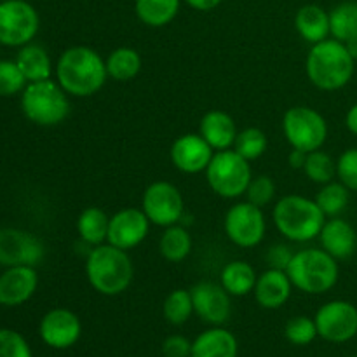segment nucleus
<instances>
[{
    "label": "nucleus",
    "instance_id": "obj_1",
    "mask_svg": "<svg viewBox=\"0 0 357 357\" xmlns=\"http://www.w3.org/2000/svg\"><path fill=\"white\" fill-rule=\"evenodd\" d=\"M56 82L68 96L89 98L105 86L108 79L105 59L87 45H73L61 52L56 63Z\"/></svg>",
    "mask_w": 357,
    "mask_h": 357
},
{
    "label": "nucleus",
    "instance_id": "obj_2",
    "mask_svg": "<svg viewBox=\"0 0 357 357\" xmlns=\"http://www.w3.org/2000/svg\"><path fill=\"white\" fill-rule=\"evenodd\" d=\"M354 63L344 42L326 38L312 45L305 59V72L310 82L321 91H338L351 82Z\"/></svg>",
    "mask_w": 357,
    "mask_h": 357
},
{
    "label": "nucleus",
    "instance_id": "obj_3",
    "mask_svg": "<svg viewBox=\"0 0 357 357\" xmlns=\"http://www.w3.org/2000/svg\"><path fill=\"white\" fill-rule=\"evenodd\" d=\"M86 275L93 289L100 295L117 296L131 286L135 267L128 251L112 244H100L89 251Z\"/></svg>",
    "mask_w": 357,
    "mask_h": 357
},
{
    "label": "nucleus",
    "instance_id": "obj_4",
    "mask_svg": "<svg viewBox=\"0 0 357 357\" xmlns=\"http://www.w3.org/2000/svg\"><path fill=\"white\" fill-rule=\"evenodd\" d=\"M272 220L279 234L288 241L309 243L319 237L326 215L321 211L314 199L291 194L279 199L272 211Z\"/></svg>",
    "mask_w": 357,
    "mask_h": 357
},
{
    "label": "nucleus",
    "instance_id": "obj_5",
    "mask_svg": "<svg viewBox=\"0 0 357 357\" xmlns=\"http://www.w3.org/2000/svg\"><path fill=\"white\" fill-rule=\"evenodd\" d=\"M286 274L291 279L293 288L309 295H323L338 282L340 268L338 261L323 248H307L293 255Z\"/></svg>",
    "mask_w": 357,
    "mask_h": 357
},
{
    "label": "nucleus",
    "instance_id": "obj_6",
    "mask_svg": "<svg viewBox=\"0 0 357 357\" xmlns=\"http://www.w3.org/2000/svg\"><path fill=\"white\" fill-rule=\"evenodd\" d=\"M21 110L24 117L37 126L52 128L68 117L70 100L61 86L54 80L28 82L21 93Z\"/></svg>",
    "mask_w": 357,
    "mask_h": 357
},
{
    "label": "nucleus",
    "instance_id": "obj_7",
    "mask_svg": "<svg viewBox=\"0 0 357 357\" xmlns=\"http://www.w3.org/2000/svg\"><path fill=\"white\" fill-rule=\"evenodd\" d=\"M204 173L209 188L223 199L244 195L253 180L250 160L241 157L234 149L215 152Z\"/></svg>",
    "mask_w": 357,
    "mask_h": 357
},
{
    "label": "nucleus",
    "instance_id": "obj_8",
    "mask_svg": "<svg viewBox=\"0 0 357 357\" xmlns=\"http://www.w3.org/2000/svg\"><path fill=\"white\" fill-rule=\"evenodd\" d=\"M282 132L291 149L314 152L328 138L326 119L310 107H291L282 117Z\"/></svg>",
    "mask_w": 357,
    "mask_h": 357
},
{
    "label": "nucleus",
    "instance_id": "obj_9",
    "mask_svg": "<svg viewBox=\"0 0 357 357\" xmlns=\"http://www.w3.org/2000/svg\"><path fill=\"white\" fill-rule=\"evenodd\" d=\"M40 28L35 7L24 0H6L0 3V44L23 47L30 44Z\"/></svg>",
    "mask_w": 357,
    "mask_h": 357
},
{
    "label": "nucleus",
    "instance_id": "obj_10",
    "mask_svg": "<svg viewBox=\"0 0 357 357\" xmlns=\"http://www.w3.org/2000/svg\"><path fill=\"white\" fill-rule=\"evenodd\" d=\"M142 209L152 225L171 227L180 223L185 213V201L178 187L169 181H153L143 192Z\"/></svg>",
    "mask_w": 357,
    "mask_h": 357
},
{
    "label": "nucleus",
    "instance_id": "obj_11",
    "mask_svg": "<svg viewBox=\"0 0 357 357\" xmlns=\"http://www.w3.org/2000/svg\"><path fill=\"white\" fill-rule=\"evenodd\" d=\"M225 234L236 246L255 248L264 241L267 222L264 209L251 202H237L225 215Z\"/></svg>",
    "mask_w": 357,
    "mask_h": 357
},
{
    "label": "nucleus",
    "instance_id": "obj_12",
    "mask_svg": "<svg viewBox=\"0 0 357 357\" xmlns=\"http://www.w3.org/2000/svg\"><path fill=\"white\" fill-rule=\"evenodd\" d=\"M317 335L333 344H344L357 335V309L351 302L333 300L317 310Z\"/></svg>",
    "mask_w": 357,
    "mask_h": 357
},
{
    "label": "nucleus",
    "instance_id": "obj_13",
    "mask_svg": "<svg viewBox=\"0 0 357 357\" xmlns=\"http://www.w3.org/2000/svg\"><path fill=\"white\" fill-rule=\"evenodd\" d=\"M44 253V244L33 234L20 229H0V265L3 267H37Z\"/></svg>",
    "mask_w": 357,
    "mask_h": 357
},
{
    "label": "nucleus",
    "instance_id": "obj_14",
    "mask_svg": "<svg viewBox=\"0 0 357 357\" xmlns=\"http://www.w3.org/2000/svg\"><path fill=\"white\" fill-rule=\"evenodd\" d=\"M150 220L138 208H124L110 216L107 243L124 251L135 250L149 236Z\"/></svg>",
    "mask_w": 357,
    "mask_h": 357
},
{
    "label": "nucleus",
    "instance_id": "obj_15",
    "mask_svg": "<svg viewBox=\"0 0 357 357\" xmlns=\"http://www.w3.org/2000/svg\"><path fill=\"white\" fill-rule=\"evenodd\" d=\"M194 312L204 323L223 324L230 317V295L222 284L211 281H201L190 288Z\"/></svg>",
    "mask_w": 357,
    "mask_h": 357
},
{
    "label": "nucleus",
    "instance_id": "obj_16",
    "mask_svg": "<svg viewBox=\"0 0 357 357\" xmlns=\"http://www.w3.org/2000/svg\"><path fill=\"white\" fill-rule=\"evenodd\" d=\"M215 150L201 135L187 132L173 142L169 150V157L173 166L178 171L187 174H197L206 171L211 162Z\"/></svg>",
    "mask_w": 357,
    "mask_h": 357
},
{
    "label": "nucleus",
    "instance_id": "obj_17",
    "mask_svg": "<svg viewBox=\"0 0 357 357\" xmlns=\"http://www.w3.org/2000/svg\"><path fill=\"white\" fill-rule=\"evenodd\" d=\"M40 338L52 349H68L80 338L82 324L77 314L68 309H52L42 317L38 326Z\"/></svg>",
    "mask_w": 357,
    "mask_h": 357
},
{
    "label": "nucleus",
    "instance_id": "obj_18",
    "mask_svg": "<svg viewBox=\"0 0 357 357\" xmlns=\"http://www.w3.org/2000/svg\"><path fill=\"white\" fill-rule=\"evenodd\" d=\"M38 286V275L35 267H7L0 274V305L17 307L33 296Z\"/></svg>",
    "mask_w": 357,
    "mask_h": 357
},
{
    "label": "nucleus",
    "instance_id": "obj_19",
    "mask_svg": "<svg viewBox=\"0 0 357 357\" xmlns=\"http://www.w3.org/2000/svg\"><path fill=\"white\" fill-rule=\"evenodd\" d=\"M319 241L321 248L330 253L335 260H347L354 255L357 248V234L354 227L338 216L324 222Z\"/></svg>",
    "mask_w": 357,
    "mask_h": 357
},
{
    "label": "nucleus",
    "instance_id": "obj_20",
    "mask_svg": "<svg viewBox=\"0 0 357 357\" xmlns=\"http://www.w3.org/2000/svg\"><path fill=\"white\" fill-rule=\"evenodd\" d=\"M291 279L286 271L279 268H267L264 274L257 278L255 284V300L264 309H279L284 305L291 296Z\"/></svg>",
    "mask_w": 357,
    "mask_h": 357
},
{
    "label": "nucleus",
    "instance_id": "obj_21",
    "mask_svg": "<svg viewBox=\"0 0 357 357\" xmlns=\"http://www.w3.org/2000/svg\"><path fill=\"white\" fill-rule=\"evenodd\" d=\"M199 135L211 145L215 152H220V150L234 149L239 131L234 119L227 112L211 110L201 119Z\"/></svg>",
    "mask_w": 357,
    "mask_h": 357
},
{
    "label": "nucleus",
    "instance_id": "obj_22",
    "mask_svg": "<svg viewBox=\"0 0 357 357\" xmlns=\"http://www.w3.org/2000/svg\"><path fill=\"white\" fill-rule=\"evenodd\" d=\"M295 26L300 37L310 44L326 40L330 33V13L316 3L300 7L295 16Z\"/></svg>",
    "mask_w": 357,
    "mask_h": 357
},
{
    "label": "nucleus",
    "instance_id": "obj_23",
    "mask_svg": "<svg viewBox=\"0 0 357 357\" xmlns=\"http://www.w3.org/2000/svg\"><path fill=\"white\" fill-rule=\"evenodd\" d=\"M190 357H237V340L223 328H211L195 338Z\"/></svg>",
    "mask_w": 357,
    "mask_h": 357
},
{
    "label": "nucleus",
    "instance_id": "obj_24",
    "mask_svg": "<svg viewBox=\"0 0 357 357\" xmlns=\"http://www.w3.org/2000/svg\"><path fill=\"white\" fill-rule=\"evenodd\" d=\"M16 63L28 82H40L51 79L52 61L49 52L38 44H26L20 49Z\"/></svg>",
    "mask_w": 357,
    "mask_h": 357
},
{
    "label": "nucleus",
    "instance_id": "obj_25",
    "mask_svg": "<svg viewBox=\"0 0 357 357\" xmlns=\"http://www.w3.org/2000/svg\"><path fill=\"white\" fill-rule=\"evenodd\" d=\"M257 278V272L248 261L236 260L229 261L222 268L220 284L227 289L230 296H246L255 289Z\"/></svg>",
    "mask_w": 357,
    "mask_h": 357
},
{
    "label": "nucleus",
    "instance_id": "obj_26",
    "mask_svg": "<svg viewBox=\"0 0 357 357\" xmlns=\"http://www.w3.org/2000/svg\"><path fill=\"white\" fill-rule=\"evenodd\" d=\"M108 225H110V216L101 208L89 206L77 218V234L89 246H100L107 241Z\"/></svg>",
    "mask_w": 357,
    "mask_h": 357
},
{
    "label": "nucleus",
    "instance_id": "obj_27",
    "mask_svg": "<svg viewBox=\"0 0 357 357\" xmlns=\"http://www.w3.org/2000/svg\"><path fill=\"white\" fill-rule=\"evenodd\" d=\"M181 0H136L135 13L143 24L162 28L180 13Z\"/></svg>",
    "mask_w": 357,
    "mask_h": 357
},
{
    "label": "nucleus",
    "instance_id": "obj_28",
    "mask_svg": "<svg viewBox=\"0 0 357 357\" xmlns=\"http://www.w3.org/2000/svg\"><path fill=\"white\" fill-rule=\"evenodd\" d=\"M107 73L115 82H129L142 72V56L132 47H117L105 59Z\"/></svg>",
    "mask_w": 357,
    "mask_h": 357
},
{
    "label": "nucleus",
    "instance_id": "obj_29",
    "mask_svg": "<svg viewBox=\"0 0 357 357\" xmlns=\"http://www.w3.org/2000/svg\"><path fill=\"white\" fill-rule=\"evenodd\" d=\"M160 257L171 264H180L190 255L192 251V236L185 227L171 225L166 227L159 241Z\"/></svg>",
    "mask_w": 357,
    "mask_h": 357
},
{
    "label": "nucleus",
    "instance_id": "obj_30",
    "mask_svg": "<svg viewBox=\"0 0 357 357\" xmlns=\"http://www.w3.org/2000/svg\"><path fill=\"white\" fill-rule=\"evenodd\" d=\"M349 188L342 181H330L323 185L321 190L317 192L316 199L317 206L326 216H338L349 204Z\"/></svg>",
    "mask_w": 357,
    "mask_h": 357
},
{
    "label": "nucleus",
    "instance_id": "obj_31",
    "mask_svg": "<svg viewBox=\"0 0 357 357\" xmlns=\"http://www.w3.org/2000/svg\"><path fill=\"white\" fill-rule=\"evenodd\" d=\"M357 31V3L344 2L330 13V33L345 42Z\"/></svg>",
    "mask_w": 357,
    "mask_h": 357
},
{
    "label": "nucleus",
    "instance_id": "obj_32",
    "mask_svg": "<svg viewBox=\"0 0 357 357\" xmlns=\"http://www.w3.org/2000/svg\"><path fill=\"white\" fill-rule=\"evenodd\" d=\"M303 171L310 181L317 185H326L337 176V160H333L330 153L323 152L321 149L314 150L307 153Z\"/></svg>",
    "mask_w": 357,
    "mask_h": 357
},
{
    "label": "nucleus",
    "instance_id": "obj_33",
    "mask_svg": "<svg viewBox=\"0 0 357 357\" xmlns=\"http://www.w3.org/2000/svg\"><path fill=\"white\" fill-rule=\"evenodd\" d=\"M162 312L166 321L174 326L187 323L194 314V302H192L190 289H174L166 296L162 305Z\"/></svg>",
    "mask_w": 357,
    "mask_h": 357
},
{
    "label": "nucleus",
    "instance_id": "obj_34",
    "mask_svg": "<svg viewBox=\"0 0 357 357\" xmlns=\"http://www.w3.org/2000/svg\"><path fill=\"white\" fill-rule=\"evenodd\" d=\"M267 135L260 128H246L237 135L234 150L246 160H257L267 152Z\"/></svg>",
    "mask_w": 357,
    "mask_h": 357
},
{
    "label": "nucleus",
    "instance_id": "obj_35",
    "mask_svg": "<svg viewBox=\"0 0 357 357\" xmlns=\"http://www.w3.org/2000/svg\"><path fill=\"white\" fill-rule=\"evenodd\" d=\"M28 80L24 79L23 72L20 70L16 61L0 59V96H14L23 93Z\"/></svg>",
    "mask_w": 357,
    "mask_h": 357
},
{
    "label": "nucleus",
    "instance_id": "obj_36",
    "mask_svg": "<svg viewBox=\"0 0 357 357\" xmlns=\"http://www.w3.org/2000/svg\"><path fill=\"white\" fill-rule=\"evenodd\" d=\"M284 335L291 344L295 345H309L316 340L317 326L316 321L305 316H296L286 323Z\"/></svg>",
    "mask_w": 357,
    "mask_h": 357
},
{
    "label": "nucleus",
    "instance_id": "obj_37",
    "mask_svg": "<svg viewBox=\"0 0 357 357\" xmlns=\"http://www.w3.org/2000/svg\"><path fill=\"white\" fill-rule=\"evenodd\" d=\"M248 202L258 206V208L264 209L265 206L271 204L275 197V183L271 176L267 174H260V176L253 178L250 181V187H248L246 194Z\"/></svg>",
    "mask_w": 357,
    "mask_h": 357
},
{
    "label": "nucleus",
    "instance_id": "obj_38",
    "mask_svg": "<svg viewBox=\"0 0 357 357\" xmlns=\"http://www.w3.org/2000/svg\"><path fill=\"white\" fill-rule=\"evenodd\" d=\"M337 176L349 190L357 192V149H349L338 157Z\"/></svg>",
    "mask_w": 357,
    "mask_h": 357
},
{
    "label": "nucleus",
    "instance_id": "obj_39",
    "mask_svg": "<svg viewBox=\"0 0 357 357\" xmlns=\"http://www.w3.org/2000/svg\"><path fill=\"white\" fill-rule=\"evenodd\" d=\"M0 357H31V352L17 331L0 330Z\"/></svg>",
    "mask_w": 357,
    "mask_h": 357
},
{
    "label": "nucleus",
    "instance_id": "obj_40",
    "mask_svg": "<svg viewBox=\"0 0 357 357\" xmlns=\"http://www.w3.org/2000/svg\"><path fill=\"white\" fill-rule=\"evenodd\" d=\"M293 251L286 244H274L268 248L267 251V264L268 268H279V271H286L293 258Z\"/></svg>",
    "mask_w": 357,
    "mask_h": 357
},
{
    "label": "nucleus",
    "instance_id": "obj_41",
    "mask_svg": "<svg viewBox=\"0 0 357 357\" xmlns=\"http://www.w3.org/2000/svg\"><path fill=\"white\" fill-rule=\"evenodd\" d=\"M162 352L166 357H188L192 354V344L185 337L173 335L162 344Z\"/></svg>",
    "mask_w": 357,
    "mask_h": 357
},
{
    "label": "nucleus",
    "instance_id": "obj_42",
    "mask_svg": "<svg viewBox=\"0 0 357 357\" xmlns=\"http://www.w3.org/2000/svg\"><path fill=\"white\" fill-rule=\"evenodd\" d=\"M185 2H187L192 9L206 13V10L216 9V7H218L223 0H185Z\"/></svg>",
    "mask_w": 357,
    "mask_h": 357
},
{
    "label": "nucleus",
    "instance_id": "obj_43",
    "mask_svg": "<svg viewBox=\"0 0 357 357\" xmlns=\"http://www.w3.org/2000/svg\"><path fill=\"white\" fill-rule=\"evenodd\" d=\"M305 159H307V152H302V150H296V149H293L291 153L288 155L289 166L295 167V169H303V166H305Z\"/></svg>",
    "mask_w": 357,
    "mask_h": 357
},
{
    "label": "nucleus",
    "instance_id": "obj_44",
    "mask_svg": "<svg viewBox=\"0 0 357 357\" xmlns=\"http://www.w3.org/2000/svg\"><path fill=\"white\" fill-rule=\"evenodd\" d=\"M345 126H347L352 135L357 136V103L349 108L347 115H345Z\"/></svg>",
    "mask_w": 357,
    "mask_h": 357
},
{
    "label": "nucleus",
    "instance_id": "obj_45",
    "mask_svg": "<svg viewBox=\"0 0 357 357\" xmlns=\"http://www.w3.org/2000/svg\"><path fill=\"white\" fill-rule=\"evenodd\" d=\"M344 44H345V47H347V51L351 52L352 58H354L357 61V31L354 35H352V37H349L347 40L344 42Z\"/></svg>",
    "mask_w": 357,
    "mask_h": 357
},
{
    "label": "nucleus",
    "instance_id": "obj_46",
    "mask_svg": "<svg viewBox=\"0 0 357 357\" xmlns=\"http://www.w3.org/2000/svg\"><path fill=\"white\" fill-rule=\"evenodd\" d=\"M354 357H357V356H354Z\"/></svg>",
    "mask_w": 357,
    "mask_h": 357
}]
</instances>
